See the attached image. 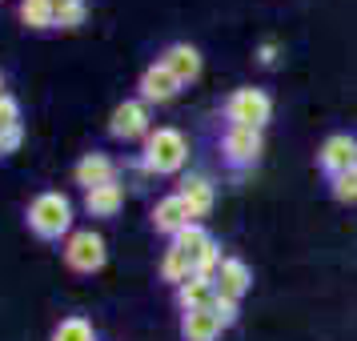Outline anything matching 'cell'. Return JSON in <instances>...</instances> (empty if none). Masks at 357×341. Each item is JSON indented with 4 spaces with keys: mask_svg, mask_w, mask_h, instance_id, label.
<instances>
[{
    "mask_svg": "<svg viewBox=\"0 0 357 341\" xmlns=\"http://www.w3.org/2000/svg\"><path fill=\"white\" fill-rule=\"evenodd\" d=\"M68 225H73V205H68V197L40 193L33 205H29V229H33L36 237L61 241V233H68Z\"/></svg>",
    "mask_w": 357,
    "mask_h": 341,
    "instance_id": "1",
    "label": "cell"
},
{
    "mask_svg": "<svg viewBox=\"0 0 357 341\" xmlns=\"http://www.w3.org/2000/svg\"><path fill=\"white\" fill-rule=\"evenodd\" d=\"M273 116V97L265 89H233L225 100V121L241 129H265Z\"/></svg>",
    "mask_w": 357,
    "mask_h": 341,
    "instance_id": "2",
    "label": "cell"
},
{
    "mask_svg": "<svg viewBox=\"0 0 357 341\" xmlns=\"http://www.w3.org/2000/svg\"><path fill=\"white\" fill-rule=\"evenodd\" d=\"M189 161V141L177 129H157L145 137V169L149 173H177Z\"/></svg>",
    "mask_w": 357,
    "mask_h": 341,
    "instance_id": "3",
    "label": "cell"
},
{
    "mask_svg": "<svg viewBox=\"0 0 357 341\" xmlns=\"http://www.w3.org/2000/svg\"><path fill=\"white\" fill-rule=\"evenodd\" d=\"M265 153V137L261 129H241V125H229L221 137V161L229 169H253Z\"/></svg>",
    "mask_w": 357,
    "mask_h": 341,
    "instance_id": "4",
    "label": "cell"
},
{
    "mask_svg": "<svg viewBox=\"0 0 357 341\" xmlns=\"http://www.w3.org/2000/svg\"><path fill=\"white\" fill-rule=\"evenodd\" d=\"M105 237L93 233V229H81V233H73L65 245V261L68 269H77V273H97L100 265H105Z\"/></svg>",
    "mask_w": 357,
    "mask_h": 341,
    "instance_id": "5",
    "label": "cell"
},
{
    "mask_svg": "<svg viewBox=\"0 0 357 341\" xmlns=\"http://www.w3.org/2000/svg\"><path fill=\"white\" fill-rule=\"evenodd\" d=\"M354 153H357V141L349 132H333V137H325L321 149H317V169H321L325 177L333 181L337 173L345 169H354Z\"/></svg>",
    "mask_w": 357,
    "mask_h": 341,
    "instance_id": "6",
    "label": "cell"
},
{
    "mask_svg": "<svg viewBox=\"0 0 357 341\" xmlns=\"http://www.w3.org/2000/svg\"><path fill=\"white\" fill-rule=\"evenodd\" d=\"M213 285H217V297L241 301L245 293H249V285H253V269L241 257H221L217 273H213Z\"/></svg>",
    "mask_w": 357,
    "mask_h": 341,
    "instance_id": "7",
    "label": "cell"
},
{
    "mask_svg": "<svg viewBox=\"0 0 357 341\" xmlns=\"http://www.w3.org/2000/svg\"><path fill=\"white\" fill-rule=\"evenodd\" d=\"M109 132L116 141H132V137H149V109L145 100H125L113 109V121H109Z\"/></svg>",
    "mask_w": 357,
    "mask_h": 341,
    "instance_id": "8",
    "label": "cell"
},
{
    "mask_svg": "<svg viewBox=\"0 0 357 341\" xmlns=\"http://www.w3.org/2000/svg\"><path fill=\"white\" fill-rule=\"evenodd\" d=\"M181 89H185V84H181L177 77L161 65V61H157V65H149L145 73H141V100H145V105H165V100L177 97Z\"/></svg>",
    "mask_w": 357,
    "mask_h": 341,
    "instance_id": "9",
    "label": "cell"
},
{
    "mask_svg": "<svg viewBox=\"0 0 357 341\" xmlns=\"http://www.w3.org/2000/svg\"><path fill=\"white\" fill-rule=\"evenodd\" d=\"M185 225H193V213H189V205L181 201V193H169V197H161V201L153 205V229H157V233L177 237Z\"/></svg>",
    "mask_w": 357,
    "mask_h": 341,
    "instance_id": "10",
    "label": "cell"
},
{
    "mask_svg": "<svg viewBox=\"0 0 357 341\" xmlns=\"http://www.w3.org/2000/svg\"><path fill=\"white\" fill-rule=\"evenodd\" d=\"M161 65L169 68L181 84H193L197 77H201V52H197L193 45H169V49L161 52Z\"/></svg>",
    "mask_w": 357,
    "mask_h": 341,
    "instance_id": "11",
    "label": "cell"
},
{
    "mask_svg": "<svg viewBox=\"0 0 357 341\" xmlns=\"http://www.w3.org/2000/svg\"><path fill=\"white\" fill-rule=\"evenodd\" d=\"M77 185H84V193L89 189H97V185H113L116 181V165L105 157V153H89V157H81L77 161Z\"/></svg>",
    "mask_w": 357,
    "mask_h": 341,
    "instance_id": "12",
    "label": "cell"
},
{
    "mask_svg": "<svg viewBox=\"0 0 357 341\" xmlns=\"http://www.w3.org/2000/svg\"><path fill=\"white\" fill-rule=\"evenodd\" d=\"M221 317L213 313V309H189L185 317H181V338L185 341H217L221 338Z\"/></svg>",
    "mask_w": 357,
    "mask_h": 341,
    "instance_id": "13",
    "label": "cell"
},
{
    "mask_svg": "<svg viewBox=\"0 0 357 341\" xmlns=\"http://www.w3.org/2000/svg\"><path fill=\"white\" fill-rule=\"evenodd\" d=\"M181 201L189 205V213H193V221L197 217H209V209H213V181L209 177H201V173H193V177H185L181 181Z\"/></svg>",
    "mask_w": 357,
    "mask_h": 341,
    "instance_id": "14",
    "label": "cell"
},
{
    "mask_svg": "<svg viewBox=\"0 0 357 341\" xmlns=\"http://www.w3.org/2000/svg\"><path fill=\"white\" fill-rule=\"evenodd\" d=\"M213 301H217V285H213V277H189L185 285H177L181 313H189V309H213Z\"/></svg>",
    "mask_w": 357,
    "mask_h": 341,
    "instance_id": "15",
    "label": "cell"
},
{
    "mask_svg": "<svg viewBox=\"0 0 357 341\" xmlns=\"http://www.w3.org/2000/svg\"><path fill=\"white\" fill-rule=\"evenodd\" d=\"M121 201H125V189L121 185H97V189H89L84 193V209L93 213V217H113L121 209Z\"/></svg>",
    "mask_w": 357,
    "mask_h": 341,
    "instance_id": "16",
    "label": "cell"
},
{
    "mask_svg": "<svg viewBox=\"0 0 357 341\" xmlns=\"http://www.w3.org/2000/svg\"><path fill=\"white\" fill-rule=\"evenodd\" d=\"M84 0H52V24L56 29H77L84 24Z\"/></svg>",
    "mask_w": 357,
    "mask_h": 341,
    "instance_id": "17",
    "label": "cell"
},
{
    "mask_svg": "<svg viewBox=\"0 0 357 341\" xmlns=\"http://www.w3.org/2000/svg\"><path fill=\"white\" fill-rule=\"evenodd\" d=\"M20 20L29 29H52V0H24L20 4Z\"/></svg>",
    "mask_w": 357,
    "mask_h": 341,
    "instance_id": "18",
    "label": "cell"
},
{
    "mask_svg": "<svg viewBox=\"0 0 357 341\" xmlns=\"http://www.w3.org/2000/svg\"><path fill=\"white\" fill-rule=\"evenodd\" d=\"M52 341H97V333H93V325L84 317H65L52 329Z\"/></svg>",
    "mask_w": 357,
    "mask_h": 341,
    "instance_id": "19",
    "label": "cell"
},
{
    "mask_svg": "<svg viewBox=\"0 0 357 341\" xmlns=\"http://www.w3.org/2000/svg\"><path fill=\"white\" fill-rule=\"evenodd\" d=\"M161 277H165V281H173V285H185V281L193 277V269H189V261L181 257V253H177V249H173V245L165 249V261H161Z\"/></svg>",
    "mask_w": 357,
    "mask_h": 341,
    "instance_id": "20",
    "label": "cell"
},
{
    "mask_svg": "<svg viewBox=\"0 0 357 341\" xmlns=\"http://www.w3.org/2000/svg\"><path fill=\"white\" fill-rule=\"evenodd\" d=\"M329 189H333V197H337V201H349V205H354V201H357V169L337 173V177L329 181Z\"/></svg>",
    "mask_w": 357,
    "mask_h": 341,
    "instance_id": "21",
    "label": "cell"
},
{
    "mask_svg": "<svg viewBox=\"0 0 357 341\" xmlns=\"http://www.w3.org/2000/svg\"><path fill=\"white\" fill-rule=\"evenodd\" d=\"M20 125V109H17V100H0V132H8V129H17Z\"/></svg>",
    "mask_w": 357,
    "mask_h": 341,
    "instance_id": "22",
    "label": "cell"
},
{
    "mask_svg": "<svg viewBox=\"0 0 357 341\" xmlns=\"http://www.w3.org/2000/svg\"><path fill=\"white\" fill-rule=\"evenodd\" d=\"M213 313H217V317H221V325H233L237 321V301H225V297H217V301H213Z\"/></svg>",
    "mask_w": 357,
    "mask_h": 341,
    "instance_id": "23",
    "label": "cell"
},
{
    "mask_svg": "<svg viewBox=\"0 0 357 341\" xmlns=\"http://www.w3.org/2000/svg\"><path fill=\"white\" fill-rule=\"evenodd\" d=\"M277 56H281V45H277V40H261V49H257V61H261V65L273 68Z\"/></svg>",
    "mask_w": 357,
    "mask_h": 341,
    "instance_id": "24",
    "label": "cell"
},
{
    "mask_svg": "<svg viewBox=\"0 0 357 341\" xmlns=\"http://www.w3.org/2000/svg\"><path fill=\"white\" fill-rule=\"evenodd\" d=\"M17 145H20V125L17 129H8V132H0V149H4V153H13Z\"/></svg>",
    "mask_w": 357,
    "mask_h": 341,
    "instance_id": "25",
    "label": "cell"
},
{
    "mask_svg": "<svg viewBox=\"0 0 357 341\" xmlns=\"http://www.w3.org/2000/svg\"><path fill=\"white\" fill-rule=\"evenodd\" d=\"M0 100H4V81H0Z\"/></svg>",
    "mask_w": 357,
    "mask_h": 341,
    "instance_id": "26",
    "label": "cell"
},
{
    "mask_svg": "<svg viewBox=\"0 0 357 341\" xmlns=\"http://www.w3.org/2000/svg\"><path fill=\"white\" fill-rule=\"evenodd\" d=\"M354 169H357V153H354Z\"/></svg>",
    "mask_w": 357,
    "mask_h": 341,
    "instance_id": "27",
    "label": "cell"
},
{
    "mask_svg": "<svg viewBox=\"0 0 357 341\" xmlns=\"http://www.w3.org/2000/svg\"><path fill=\"white\" fill-rule=\"evenodd\" d=\"M0 153H4V149H0Z\"/></svg>",
    "mask_w": 357,
    "mask_h": 341,
    "instance_id": "28",
    "label": "cell"
}]
</instances>
